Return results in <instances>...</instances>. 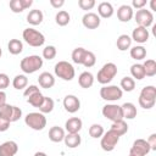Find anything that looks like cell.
Returning <instances> with one entry per match:
<instances>
[{
  "label": "cell",
  "instance_id": "6da1fadb",
  "mask_svg": "<svg viewBox=\"0 0 156 156\" xmlns=\"http://www.w3.org/2000/svg\"><path fill=\"white\" fill-rule=\"evenodd\" d=\"M155 102H156V88L154 85L144 87L139 95V105L145 110H150L155 106Z\"/></svg>",
  "mask_w": 156,
  "mask_h": 156
},
{
  "label": "cell",
  "instance_id": "7a4b0ae2",
  "mask_svg": "<svg viewBox=\"0 0 156 156\" xmlns=\"http://www.w3.org/2000/svg\"><path fill=\"white\" fill-rule=\"evenodd\" d=\"M43 66V58L38 55H30V56H26L24 58H22L20 67L24 73H34L37 72L39 68H41Z\"/></svg>",
  "mask_w": 156,
  "mask_h": 156
},
{
  "label": "cell",
  "instance_id": "3957f363",
  "mask_svg": "<svg viewBox=\"0 0 156 156\" xmlns=\"http://www.w3.org/2000/svg\"><path fill=\"white\" fill-rule=\"evenodd\" d=\"M22 37H23L24 41L33 48H39L45 41V37L43 35V33H40L39 30H37L34 28H26L22 33Z\"/></svg>",
  "mask_w": 156,
  "mask_h": 156
},
{
  "label": "cell",
  "instance_id": "277c9868",
  "mask_svg": "<svg viewBox=\"0 0 156 156\" xmlns=\"http://www.w3.org/2000/svg\"><path fill=\"white\" fill-rule=\"evenodd\" d=\"M116 74H117V66L113 62H107L100 68L96 78H98V82L100 84L105 85V84H108L115 78Z\"/></svg>",
  "mask_w": 156,
  "mask_h": 156
},
{
  "label": "cell",
  "instance_id": "5b68a950",
  "mask_svg": "<svg viewBox=\"0 0 156 156\" xmlns=\"http://www.w3.org/2000/svg\"><path fill=\"white\" fill-rule=\"evenodd\" d=\"M55 74L63 80H72L74 78V67L67 61H58L55 65Z\"/></svg>",
  "mask_w": 156,
  "mask_h": 156
},
{
  "label": "cell",
  "instance_id": "8992f818",
  "mask_svg": "<svg viewBox=\"0 0 156 156\" xmlns=\"http://www.w3.org/2000/svg\"><path fill=\"white\" fill-rule=\"evenodd\" d=\"M26 124L34 130H43L46 126V118L40 112H30L24 117Z\"/></svg>",
  "mask_w": 156,
  "mask_h": 156
},
{
  "label": "cell",
  "instance_id": "52a82bcc",
  "mask_svg": "<svg viewBox=\"0 0 156 156\" xmlns=\"http://www.w3.org/2000/svg\"><path fill=\"white\" fill-rule=\"evenodd\" d=\"M123 91L117 85H105L100 89V96L106 101H117L122 99Z\"/></svg>",
  "mask_w": 156,
  "mask_h": 156
},
{
  "label": "cell",
  "instance_id": "ba28073f",
  "mask_svg": "<svg viewBox=\"0 0 156 156\" xmlns=\"http://www.w3.org/2000/svg\"><path fill=\"white\" fill-rule=\"evenodd\" d=\"M118 141H119V135L110 129L106 133H104V135L101 136L100 145L104 151H112L118 144Z\"/></svg>",
  "mask_w": 156,
  "mask_h": 156
},
{
  "label": "cell",
  "instance_id": "9c48e42d",
  "mask_svg": "<svg viewBox=\"0 0 156 156\" xmlns=\"http://www.w3.org/2000/svg\"><path fill=\"white\" fill-rule=\"evenodd\" d=\"M102 115H104V117H106L107 119H110L112 122L123 119L122 107L119 105H116V104H107V105H105L102 107Z\"/></svg>",
  "mask_w": 156,
  "mask_h": 156
},
{
  "label": "cell",
  "instance_id": "30bf717a",
  "mask_svg": "<svg viewBox=\"0 0 156 156\" xmlns=\"http://www.w3.org/2000/svg\"><path fill=\"white\" fill-rule=\"evenodd\" d=\"M134 18H135V22L138 23L139 27H144V28H147L152 24L154 22V15L150 10H146V9H140L136 11V13L134 15Z\"/></svg>",
  "mask_w": 156,
  "mask_h": 156
},
{
  "label": "cell",
  "instance_id": "8fae6325",
  "mask_svg": "<svg viewBox=\"0 0 156 156\" xmlns=\"http://www.w3.org/2000/svg\"><path fill=\"white\" fill-rule=\"evenodd\" d=\"M63 107L67 112L74 113L80 108V101L76 95H66L63 99Z\"/></svg>",
  "mask_w": 156,
  "mask_h": 156
},
{
  "label": "cell",
  "instance_id": "7c38bea8",
  "mask_svg": "<svg viewBox=\"0 0 156 156\" xmlns=\"http://www.w3.org/2000/svg\"><path fill=\"white\" fill-rule=\"evenodd\" d=\"M82 23L88 29H95L100 26V17L94 12H88L83 16Z\"/></svg>",
  "mask_w": 156,
  "mask_h": 156
},
{
  "label": "cell",
  "instance_id": "4fadbf2b",
  "mask_svg": "<svg viewBox=\"0 0 156 156\" xmlns=\"http://www.w3.org/2000/svg\"><path fill=\"white\" fill-rule=\"evenodd\" d=\"M129 151H133V152H135V154H138L140 156H145L151 150H150V145L147 144L146 140H144V139H136L133 143V145H132V147H130Z\"/></svg>",
  "mask_w": 156,
  "mask_h": 156
},
{
  "label": "cell",
  "instance_id": "5bb4252c",
  "mask_svg": "<svg viewBox=\"0 0 156 156\" xmlns=\"http://www.w3.org/2000/svg\"><path fill=\"white\" fill-rule=\"evenodd\" d=\"M17 151L18 146L13 140H7L0 145V156H15Z\"/></svg>",
  "mask_w": 156,
  "mask_h": 156
},
{
  "label": "cell",
  "instance_id": "9a60e30c",
  "mask_svg": "<svg viewBox=\"0 0 156 156\" xmlns=\"http://www.w3.org/2000/svg\"><path fill=\"white\" fill-rule=\"evenodd\" d=\"M149 39V30L144 27H135L133 29V33H132V40L139 43V44H143V43H146Z\"/></svg>",
  "mask_w": 156,
  "mask_h": 156
},
{
  "label": "cell",
  "instance_id": "2e32d148",
  "mask_svg": "<svg viewBox=\"0 0 156 156\" xmlns=\"http://www.w3.org/2000/svg\"><path fill=\"white\" fill-rule=\"evenodd\" d=\"M134 16L133 9L129 5H122L117 10V17L121 22H129Z\"/></svg>",
  "mask_w": 156,
  "mask_h": 156
},
{
  "label": "cell",
  "instance_id": "e0dca14e",
  "mask_svg": "<svg viewBox=\"0 0 156 156\" xmlns=\"http://www.w3.org/2000/svg\"><path fill=\"white\" fill-rule=\"evenodd\" d=\"M33 4L32 0H11L10 1V9L15 13H20L23 10L30 7Z\"/></svg>",
  "mask_w": 156,
  "mask_h": 156
},
{
  "label": "cell",
  "instance_id": "ac0fdd59",
  "mask_svg": "<svg viewBox=\"0 0 156 156\" xmlns=\"http://www.w3.org/2000/svg\"><path fill=\"white\" fill-rule=\"evenodd\" d=\"M65 127H66V130L68 133H79V130L83 127V122L78 117H72V118H68L66 121Z\"/></svg>",
  "mask_w": 156,
  "mask_h": 156
},
{
  "label": "cell",
  "instance_id": "d6986e66",
  "mask_svg": "<svg viewBox=\"0 0 156 156\" xmlns=\"http://www.w3.org/2000/svg\"><path fill=\"white\" fill-rule=\"evenodd\" d=\"M38 82H39V85L44 89H49V88H52L54 84H55V78L51 73L49 72H43L39 74L38 77Z\"/></svg>",
  "mask_w": 156,
  "mask_h": 156
},
{
  "label": "cell",
  "instance_id": "ffe728a7",
  "mask_svg": "<svg viewBox=\"0 0 156 156\" xmlns=\"http://www.w3.org/2000/svg\"><path fill=\"white\" fill-rule=\"evenodd\" d=\"M43 18H44V15L40 10L38 9H34V10H30L29 13L27 15V22L32 26H38L43 22Z\"/></svg>",
  "mask_w": 156,
  "mask_h": 156
},
{
  "label": "cell",
  "instance_id": "44dd1931",
  "mask_svg": "<svg viewBox=\"0 0 156 156\" xmlns=\"http://www.w3.org/2000/svg\"><path fill=\"white\" fill-rule=\"evenodd\" d=\"M63 141H65L66 146H68L71 149H74V147H77V146L80 145L82 138H80L79 133H68L67 135H65Z\"/></svg>",
  "mask_w": 156,
  "mask_h": 156
},
{
  "label": "cell",
  "instance_id": "7402d4cb",
  "mask_svg": "<svg viewBox=\"0 0 156 156\" xmlns=\"http://www.w3.org/2000/svg\"><path fill=\"white\" fill-rule=\"evenodd\" d=\"M65 130L61 128V127H58V126H54V127H51L50 128V130H49V139L51 140V141H54V143H60V141H62L63 140V138H65Z\"/></svg>",
  "mask_w": 156,
  "mask_h": 156
},
{
  "label": "cell",
  "instance_id": "603a6c76",
  "mask_svg": "<svg viewBox=\"0 0 156 156\" xmlns=\"http://www.w3.org/2000/svg\"><path fill=\"white\" fill-rule=\"evenodd\" d=\"M98 12H99V17L108 18L113 15V6L107 1H102L98 6Z\"/></svg>",
  "mask_w": 156,
  "mask_h": 156
},
{
  "label": "cell",
  "instance_id": "cb8c5ba5",
  "mask_svg": "<svg viewBox=\"0 0 156 156\" xmlns=\"http://www.w3.org/2000/svg\"><path fill=\"white\" fill-rule=\"evenodd\" d=\"M78 83H79V85L82 88L88 89V88H90L94 84V76L90 72H88V71L87 72H83L78 77Z\"/></svg>",
  "mask_w": 156,
  "mask_h": 156
},
{
  "label": "cell",
  "instance_id": "d4e9b609",
  "mask_svg": "<svg viewBox=\"0 0 156 156\" xmlns=\"http://www.w3.org/2000/svg\"><path fill=\"white\" fill-rule=\"evenodd\" d=\"M122 112H123V118L127 119H133L136 117V107L132 102H124L122 106Z\"/></svg>",
  "mask_w": 156,
  "mask_h": 156
},
{
  "label": "cell",
  "instance_id": "484cf974",
  "mask_svg": "<svg viewBox=\"0 0 156 156\" xmlns=\"http://www.w3.org/2000/svg\"><path fill=\"white\" fill-rule=\"evenodd\" d=\"M116 45H117V49L119 51H126L127 49L130 48L132 45V38L127 34H121L118 38H117V41H116Z\"/></svg>",
  "mask_w": 156,
  "mask_h": 156
},
{
  "label": "cell",
  "instance_id": "4316f807",
  "mask_svg": "<svg viewBox=\"0 0 156 156\" xmlns=\"http://www.w3.org/2000/svg\"><path fill=\"white\" fill-rule=\"evenodd\" d=\"M111 130H113L116 134H118L119 136H122L123 134H126L128 132V124L121 119V121H116V122H112V126H111Z\"/></svg>",
  "mask_w": 156,
  "mask_h": 156
},
{
  "label": "cell",
  "instance_id": "83f0119b",
  "mask_svg": "<svg viewBox=\"0 0 156 156\" xmlns=\"http://www.w3.org/2000/svg\"><path fill=\"white\" fill-rule=\"evenodd\" d=\"M7 49L12 55H18L23 50V44L20 39H11L7 44Z\"/></svg>",
  "mask_w": 156,
  "mask_h": 156
},
{
  "label": "cell",
  "instance_id": "f1b7e54d",
  "mask_svg": "<svg viewBox=\"0 0 156 156\" xmlns=\"http://www.w3.org/2000/svg\"><path fill=\"white\" fill-rule=\"evenodd\" d=\"M55 21H56V23H57L58 26L63 27V26H67V24L69 23V21H71V16H69V13H68L67 11L61 10V11H58V12L56 13V16H55Z\"/></svg>",
  "mask_w": 156,
  "mask_h": 156
},
{
  "label": "cell",
  "instance_id": "f546056e",
  "mask_svg": "<svg viewBox=\"0 0 156 156\" xmlns=\"http://www.w3.org/2000/svg\"><path fill=\"white\" fill-rule=\"evenodd\" d=\"M130 74H132L133 79L135 78V79L140 80V79L145 78V71H144L143 65H140V63L132 65V67H130Z\"/></svg>",
  "mask_w": 156,
  "mask_h": 156
},
{
  "label": "cell",
  "instance_id": "4dcf8cb0",
  "mask_svg": "<svg viewBox=\"0 0 156 156\" xmlns=\"http://www.w3.org/2000/svg\"><path fill=\"white\" fill-rule=\"evenodd\" d=\"M130 56L134 60H143L146 56V49L141 45H135L130 49Z\"/></svg>",
  "mask_w": 156,
  "mask_h": 156
},
{
  "label": "cell",
  "instance_id": "1f68e13d",
  "mask_svg": "<svg viewBox=\"0 0 156 156\" xmlns=\"http://www.w3.org/2000/svg\"><path fill=\"white\" fill-rule=\"evenodd\" d=\"M28 84V78L24 76V74H17L13 80H12V85L15 89L17 90H21V89H24Z\"/></svg>",
  "mask_w": 156,
  "mask_h": 156
},
{
  "label": "cell",
  "instance_id": "d6a6232c",
  "mask_svg": "<svg viewBox=\"0 0 156 156\" xmlns=\"http://www.w3.org/2000/svg\"><path fill=\"white\" fill-rule=\"evenodd\" d=\"M144 71H145V77H154L156 74V62L155 60H146L143 63Z\"/></svg>",
  "mask_w": 156,
  "mask_h": 156
},
{
  "label": "cell",
  "instance_id": "836d02e7",
  "mask_svg": "<svg viewBox=\"0 0 156 156\" xmlns=\"http://www.w3.org/2000/svg\"><path fill=\"white\" fill-rule=\"evenodd\" d=\"M54 110V100L51 98H48V96H44V100L39 107V111L40 113H50L51 111Z\"/></svg>",
  "mask_w": 156,
  "mask_h": 156
},
{
  "label": "cell",
  "instance_id": "e575fe53",
  "mask_svg": "<svg viewBox=\"0 0 156 156\" xmlns=\"http://www.w3.org/2000/svg\"><path fill=\"white\" fill-rule=\"evenodd\" d=\"M85 49L84 48H76L73 51H72V61L77 65H82L83 63V58H84V55H85Z\"/></svg>",
  "mask_w": 156,
  "mask_h": 156
},
{
  "label": "cell",
  "instance_id": "d590c367",
  "mask_svg": "<svg viewBox=\"0 0 156 156\" xmlns=\"http://www.w3.org/2000/svg\"><path fill=\"white\" fill-rule=\"evenodd\" d=\"M121 88L124 91H133L135 88V80L132 77H123L121 79Z\"/></svg>",
  "mask_w": 156,
  "mask_h": 156
},
{
  "label": "cell",
  "instance_id": "8d00e7d4",
  "mask_svg": "<svg viewBox=\"0 0 156 156\" xmlns=\"http://www.w3.org/2000/svg\"><path fill=\"white\" fill-rule=\"evenodd\" d=\"M43 100H44V95H43L40 91H39V93H35V94H33V95H30L29 98H27V101H28L33 107H37V108L40 107Z\"/></svg>",
  "mask_w": 156,
  "mask_h": 156
},
{
  "label": "cell",
  "instance_id": "74e56055",
  "mask_svg": "<svg viewBox=\"0 0 156 156\" xmlns=\"http://www.w3.org/2000/svg\"><path fill=\"white\" fill-rule=\"evenodd\" d=\"M89 135L91 138H101L104 135V128L101 124L94 123L89 127Z\"/></svg>",
  "mask_w": 156,
  "mask_h": 156
},
{
  "label": "cell",
  "instance_id": "f35d334b",
  "mask_svg": "<svg viewBox=\"0 0 156 156\" xmlns=\"http://www.w3.org/2000/svg\"><path fill=\"white\" fill-rule=\"evenodd\" d=\"M95 62H96V57H95V55H94V52H91V51H85V55H84V58H83V66H85V67H93L94 65H95Z\"/></svg>",
  "mask_w": 156,
  "mask_h": 156
},
{
  "label": "cell",
  "instance_id": "ab89813d",
  "mask_svg": "<svg viewBox=\"0 0 156 156\" xmlns=\"http://www.w3.org/2000/svg\"><path fill=\"white\" fill-rule=\"evenodd\" d=\"M57 51H56V48L54 45H48L43 49V57L46 58V60H52L55 58Z\"/></svg>",
  "mask_w": 156,
  "mask_h": 156
},
{
  "label": "cell",
  "instance_id": "60d3db41",
  "mask_svg": "<svg viewBox=\"0 0 156 156\" xmlns=\"http://www.w3.org/2000/svg\"><path fill=\"white\" fill-rule=\"evenodd\" d=\"M78 6L82 10H91L95 6V0H79L78 1Z\"/></svg>",
  "mask_w": 156,
  "mask_h": 156
},
{
  "label": "cell",
  "instance_id": "b9f144b4",
  "mask_svg": "<svg viewBox=\"0 0 156 156\" xmlns=\"http://www.w3.org/2000/svg\"><path fill=\"white\" fill-rule=\"evenodd\" d=\"M10 84V78L6 73H0V90H4L9 87Z\"/></svg>",
  "mask_w": 156,
  "mask_h": 156
},
{
  "label": "cell",
  "instance_id": "7bdbcfd3",
  "mask_svg": "<svg viewBox=\"0 0 156 156\" xmlns=\"http://www.w3.org/2000/svg\"><path fill=\"white\" fill-rule=\"evenodd\" d=\"M10 119L4 117L2 115H0V132H6L10 127Z\"/></svg>",
  "mask_w": 156,
  "mask_h": 156
},
{
  "label": "cell",
  "instance_id": "ee69618b",
  "mask_svg": "<svg viewBox=\"0 0 156 156\" xmlns=\"http://www.w3.org/2000/svg\"><path fill=\"white\" fill-rule=\"evenodd\" d=\"M22 117V110L17 106L12 107V117H11V122H16Z\"/></svg>",
  "mask_w": 156,
  "mask_h": 156
},
{
  "label": "cell",
  "instance_id": "f6af8a7d",
  "mask_svg": "<svg viewBox=\"0 0 156 156\" xmlns=\"http://www.w3.org/2000/svg\"><path fill=\"white\" fill-rule=\"evenodd\" d=\"M39 91H40V90H39V88H38L37 85H29L28 88H26L23 95H24L26 98H29L30 95H33V94H35V93H39Z\"/></svg>",
  "mask_w": 156,
  "mask_h": 156
},
{
  "label": "cell",
  "instance_id": "bcb514c9",
  "mask_svg": "<svg viewBox=\"0 0 156 156\" xmlns=\"http://www.w3.org/2000/svg\"><path fill=\"white\" fill-rule=\"evenodd\" d=\"M146 5V0H133L132 1V6L140 10V9H144V6ZM132 7V9H133Z\"/></svg>",
  "mask_w": 156,
  "mask_h": 156
},
{
  "label": "cell",
  "instance_id": "7dc6e473",
  "mask_svg": "<svg viewBox=\"0 0 156 156\" xmlns=\"http://www.w3.org/2000/svg\"><path fill=\"white\" fill-rule=\"evenodd\" d=\"M146 141H147V144L150 145V150H156V134H155V133L151 134Z\"/></svg>",
  "mask_w": 156,
  "mask_h": 156
},
{
  "label": "cell",
  "instance_id": "c3c4849f",
  "mask_svg": "<svg viewBox=\"0 0 156 156\" xmlns=\"http://www.w3.org/2000/svg\"><path fill=\"white\" fill-rule=\"evenodd\" d=\"M50 5L55 9H60L65 5V0H50Z\"/></svg>",
  "mask_w": 156,
  "mask_h": 156
},
{
  "label": "cell",
  "instance_id": "681fc988",
  "mask_svg": "<svg viewBox=\"0 0 156 156\" xmlns=\"http://www.w3.org/2000/svg\"><path fill=\"white\" fill-rule=\"evenodd\" d=\"M5 104H6V94L2 90H0V107L4 106Z\"/></svg>",
  "mask_w": 156,
  "mask_h": 156
},
{
  "label": "cell",
  "instance_id": "f907efd6",
  "mask_svg": "<svg viewBox=\"0 0 156 156\" xmlns=\"http://www.w3.org/2000/svg\"><path fill=\"white\" fill-rule=\"evenodd\" d=\"M150 6H151V10H156V1L155 0H151Z\"/></svg>",
  "mask_w": 156,
  "mask_h": 156
},
{
  "label": "cell",
  "instance_id": "816d5d0a",
  "mask_svg": "<svg viewBox=\"0 0 156 156\" xmlns=\"http://www.w3.org/2000/svg\"><path fill=\"white\" fill-rule=\"evenodd\" d=\"M34 156H48V155L45 152H43V151H38V152L34 154Z\"/></svg>",
  "mask_w": 156,
  "mask_h": 156
},
{
  "label": "cell",
  "instance_id": "f5cc1de1",
  "mask_svg": "<svg viewBox=\"0 0 156 156\" xmlns=\"http://www.w3.org/2000/svg\"><path fill=\"white\" fill-rule=\"evenodd\" d=\"M128 156H140V155H138V154H135V152H133V151H129V155Z\"/></svg>",
  "mask_w": 156,
  "mask_h": 156
},
{
  "label": "cell",
  "instance_id": "db71d44e",
  "mask_svg": "<svg viewBox=\"0 0 156 156\" xmlns=\"http://www.w3.org/2000/svg\"><path fill=\"white\" fill-rule=\"evenodd\" d=\"M1 55H2V51H1V48H0V57H1Z\"/></svg>",
  "mask_w": 156,
  "mask_h": 156
}]
</instances>
